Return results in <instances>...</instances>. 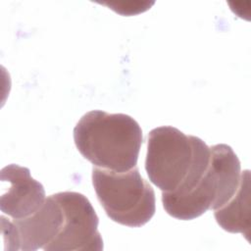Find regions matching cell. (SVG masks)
<instances>
[{
  "mask_svg": "<svg viewBox=\"0 0 251 251\" xmlns=\"http://www.w3.org/2000/svg\"><path fill=\"white\" fill-rule=\"evenodd\" d=\"M210 147L193 135L165 126L148 134L145 170L148 177L162 192L189 190L205 174Z\"/></svg>",
  "mask_w": 251,
  "mask_h": 251,
  "instance_id": "obj_1",
  "label": "cell"
},
{
  "mask_svg": "<svg viewBox=\"0 0 251 251\" xmlns=\"http://www.w3.org/2000/svg\"><path fill=\"white\" fill-rule=\"evenodd\" d=\"M74 140L80 154L95 167L122 173L136 166L143 135L130 116L93 110L75 125Z\"/></svg>",
  "mask_w": 251,
  "mask_h": 251,
  "instance_id": "obj_2",
  "label": "cell"
},
{
  "mask_svg": "<svg viewBox=\"0 0 251 251\" xmlns=\"http://www.w3.org/2000/svg\"><path fill=\"white\" fill-rule=\"evenodd\" d=\"M92 183L107 216L121 225L137 227L155 214V192L135 166L126 172L92 169Z\"/></svg>",
  "mask_w": 251,
  "mask_h": 251,
  "instance_id": "obj_3",
  "label": "cell"
},
{
  "mask_svg": "<svg viewBox=\"0 0 251 251\" xmlns=\"http://www.w3.org/2000/svg\"><path fill=\"white\" fill-rule=\"evenodd\" d=\"M54 195L62 205L64 223L60 232L43 250L101 251L103 239L97 228L99 219L89 200L74 191Z\"/></svg>",
  "mask_w": 251,
  "mask_h": 251,
  "instance_id": "obj_4",
  "label": "cell"
},
{
  "mask_svg": "<svg viewBox=\"0 0 251 251\" xmlns=\"http://www.w3.org/2000/svg\"><path fill=\"white\" fill-rule=\"evenodd\" d=\"M63 223V208L54 194L48 196L42 206L27 217L9 221L1 216L5 250L43 249L60 232Z\"/></svg>",
  "mask_w": 251,
  "mask_h": 251,
  "instance_id": "obj_5",
  "label": "cell"
},
{
  "mask_svg": "<svg viewBox=\"0 0 251 251\" xmlns=\"http://www.w3.org/2000/svg\"><path fill=\"white\" fill-rule=\"evenodd\" d=\"M3 185L0 196V209L12 219H22L36 212L45 201L43 185L30 176L25 167L10 164L1 170Z\"/></svg>",
  "mask_w": 251,
  "mask_h": 251,
  "instance_id": "obj_6",
  "label": "cell"
},
{
  "mask_svg": "<svg viewBox=\"0 0 251 251\" xmlns=\"http://www.w3.org/2000/svg\"><path fill=\"white\" fill-rule=\"evenodd\" d=\"M218 194V180L209 166L198 183L183 193L162 192V202L166 212L178 220H192L213 210Z\"/></svg>",
  "mask_w": 251,
  "mask_h": 251,
  "instance_id": "obj_7",
  "label": "cell"
},
{
  "mask_svg": "<svg viewBox=\"0 0 251 251\" xmlns=\"http://www.w3.org/2000/svg\"><path fill=\"white\" fill-rule=\"evenodd\" d=\"M220 226L228 232H239L249 240L250 234V172L240 175L238 188L234 195L222 207L214 210Z\"/></svg>",
  "mask_w": 251,
  "mask_h": 251,
  "instance_id": "obj_8",
  "label": "cell"
},
{
  "mask_svg": "<svg viewBox=\"0 0 251 251\" xmlns=\"http://www.w3.org/2000/svg\"><path fill=\"white\" fill-rule=\"evenodd\" d=\"M210 166L218 180L216 210L225 205L236 192L240 181V162L230 146L216 144L210 147Z\"/></svg>",
  "mask_w": 251,
  "mask_h": 251,
  "instance_id": "obj_9",
  "label": "cell"
}]
</instances>
